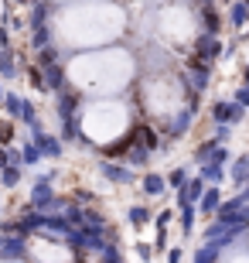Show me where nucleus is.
Wrapping results in <instances>:
<instances>
[{
  "instance_id": "nucleus-15",
  "label": "nucleus",
  "mask_w": 249,
  "mask_h": 263,
  "mask_svg": "<svg viewBox=\"0 0 249 263\" xmlns=\"http://www.w3.org/2000/svg\"><path fill=\"white\" fill-rule=\"evenodd\" d=\"M0 106L7 109V117H21V109H24V99H21V96H14V92H4Z\"/></svg>"
},
{
  "instance_id": "nucleus-10",
  "label": "nucleus",
  "mask_w": 249,
  "mask_h": 263,
  "mask_svg": "<svg viewBox=\"0 0 249 263\" xmlns=\"http://www.w3.org/2000/svg\"><path fill=\"white\" fill-rule=\"evenodd\" d=\"M201 192H205V178H188V185L181 188V205H198Z\"/></svg>"
},
{
  "instance_id": "nucleus-23",
  "label": "nucleus",
  "mask_w": 249,
  "mask_h": 263,
  "mask_svg": "<svg viewBox=\"0 0 249 263\" xmlns=\"http://www.w3.org/2000/svg\"><path fill=\"white\" fill-rule=\"evenodd\" d=\"M236 103H239V106H242V109H246V106H249V86H242V89H239V92H236Z\"/></svg>"
},
{
  "instance_id": "nucleus-28",
  "label": "nucleus",
  "mask_w": 249,
  "mask_h": 263,
  "mask_svg": "<svg viewBox=\"0 0 249 263\" xmlns=\"http://www.w3.org/2000/svg\"><path fill=\"white\" fill-rule=\"evenodd\" d=\"M246 28H249V21H246Z\"/></svg>"
},
{
  "instance_id": "nucleus-18",
  "label": "nucleus",
  "mask_w": 249,
  "mask_h": 263,
  "mask_svg": "<svg viewBox=\"0 0 249 263\" xmlns=\"http://www.w3.org/2000/svg\"><path fill=\"white\" fill-rule=\"evenodd\" d=\"M201 178H205V181H212V185H219V181H222V164L208 161V164L201 167Z\"/></svg>"
},
{
  "instance_id": "nucleus-21",
  "label": "nucleus",
  "mask_w": 249,
  "mask_h": 263,
  "mask_svg": "<svg viewBox=\"0 0 249 263\" xmlns=\"http://www.w3.org/2000/svg\"><path fill=\"white\" fill-rule=\"evenodd\" d=\"M21 157H24V164H38L41 161V151L34 144H24V151H21Z\"/></svg>"
},
{
  "instance_id": "nucleus-24",
  "label": "nucleus",
  "mask_w": 249,
  "mask_h": 263,
  "mask_svg": "<svg viewBox=\"0 0 249 263\" xmlns=\"http://www.w3.org/2000/svg\"><path fill=\"white\" fill-rule=\"evenodd\" d=\"M181 253H184V250H181V246H174V250H171V253H167V263H181Z\"/></svg>"
},
{
  "instance_id": "nucleus-19",
  "label": "nucleus",
  "mask_w": 249,
  "mask_h": 263,
  "mask_svg": "<svg viewBox=\"0 0 249 263\" xmlns=\"http://www.w3.org/2000/svg\"><path fill=\"white\" fill-rule=\"evenodd\" d=\"M167 185H174L178 192H181V188L188 185V167H174V171H171V178H167Z\"/></svg>"
},
{
  "instance_id": "nucleus-26",
  "label": "nucleus",
  "mask_w": 249,
  "mask_h": 263,
  "mask_svg": "<svg viewBox=\"0 0 249 263\" xmlns=\"http://www.w3.org/2000/svg\"><path fill=\"white\" fill-rule=\"evenodd\" d=\"M0 99H4V86H0Z\"/></svg>"
},
{
  "instance_id": "nucleus-3",
  "label": "nucleus",
  "mask_w": 249,
  "mask_h": 263,
  "mask_svg": "<svg viewBox=\"0 0 249 263\" xmlns=\"http://www.w3.org/2000/svg\"><path fill=\"white\" fill-rule=\"evenodd\" d=\"M130 106L123 99H92L89 106L79 109V134L92 140L96 147H113L116 140H123V134L130 130Z\"/></svg>"
},
{
  "instance_id": "nucleus-11",
  "label": "nucleus",
  "mask_w": 249,
  "mask_h": 263,
  "mask_svg": "<svg viewBox=\"0 0 249 263\" xmlns=\"http://www.w3.org/2000/svg\"><path fill=\"white\" fill-rule=\"evenodd\" d=\"M219 205H222V192L215 185L212 188H205L201 192V198H198V212H205V215H212V212H219Z\"/></svg>"
},
{
  "instance_id": "nucleus-17",
  "label": "nucleus",
  "mask_w": 249,
  "mask_h": 263,
  "mask_svg": "<svg viewBox=\"0 0 249 263\" xmlns=\"http://www.w3.org/2000/svg\"><path fill=\"white\" fill-rule=\"evenodd\" d=\"M17 65H14V51L10 48H0V76H14Z\"/></svg>"
},
{
  "instance_id": "nucleus-8",
  "label": "nucleus",
  "mask_w": 249,
  "mask_h": 263,
  "mask_svg": "<svg viewBox=\"0 0 249 263\" xmlns=\"http://www.w3.org/2000/svg\"><path fill=\"white\" fill-rule=\"evenodd\" d=\"M212 113H215V123H225V127H232V123L242 120V106L236 103V99H232V103H215Z\"/></svg>"
},
{
  "instance_id": "nucleus-25",
  "label": "nucleus",
  "mask_w": 249,
  "mask_h": 263,
  "mask_svg": "<svg viewBox=\"0 0 249 263\" xmlns=\"http://www.w3.org/2000/svg\"><path fill=\"white\" fill-rule=\"evenodd\" d=\"M0 263H24V260H17V256H7V260H0Z\"/></svg>"
},
{
  "instance_id": "nucleus-20",
  "label": "nucleus",
  "mask_w": 249,
  "mask_h": 263,
  "mask_svg": "<svg viewBox=\"0 0 249 263\" xmlns=\"http://www.w3.org/2000/svg\"><path fill=\"white\" fill-rule=\"evenodd\" d=\"M246 175H249V154H242L239 161H236V167H232V178H236V181H246Z\"/></svg>"
},
{
  "instance_id": "nucleus-29",
  "label": "nucleus",
  "mask_w": 249,
  "mask_h": 263,
  "mask_svg": "<svg viewBox=\"0 0 249 263\" xmlns=\"http://www.w3.org/2000/svg\"><path fill=\"white\" fill-rule=\"evenodd\" d=\"M246 4H249V0H246Z\"/></svg>"
},
{
  "instance_id": "nucleus-14",
  "label": "nucleus",
  "mask_w": 249,
  "mask_h": 263,
  "mask_svg": "<svg viewBox=\"0 0 249 263\" xmlns=\"http://www.w3.org/2000/svg\"><path fill=\"white\" fill-rule=\"evenodd\" d=\"M140 185H144V195H161L164 188H167V181H164L161 175H144Z\"/></svg>"
},
{
  "instance_id": "nucleus-4",
  "label": "nucleus",
  "mask_w": 249,
  "mask_h": 263,
  "mask_svg": "<svg viewBox=\"0 0 249 263\" xmlns=\"http://www.w3.org/2000/svg\"><path fill=\"white\" fill-rule=\"evenodd\" d=\"M188 82H181V79H171V72H157V76H150L144 82V89H140V96H144V106L150 109L157 120H171L178 117L184 106V96H188Z\"/></svg>"
},
{
  "instance_id": "nucleus-22",
  "label": "nucleus",
  "mask_w": 249,
  "mask_h": 263,
  "mask_svg": "<svg viewBox=\"0 0 249 263\" xmlns=\"http://www.w3.org/2000/svg\"><path fill=\"white\" fill-rule=\"evenodd\" d=\"M147 219H150V212H147L144 205H133V209H130V222L133 226H144Z\"/></svg>"
},
{
  "instance_id": "nucleus-13",
  "label": "nucleus",
  "mask_w": 249,
  "mask_h": 263,
  "mask_svg": "<svg viewBox=\"0 0 249 263\" xmlns=\"http://www.w3.org/2000/svg\"><path fill=\"white\" fill-rule=\"evenodd\" d=\"M215 263H249V250H242V246H229V250H222V253L215 256Z\"/></svg>"
},
{
  "instance_id": "nucleus-9",
  "label": "nucleus",
  "mask_w": 249,
  "mask_h": 263,
  "mask_svg": "<svg viewBox=\"0 0 249 263\" xmlns=\"http://www.w3.org/2000/svg\"><path fill=\"white\" fill-rule=\"evenodd\" d=\"M34 147L41 151V157H58L62 154V140L51 134H41L38 127H34Z\"/></svg>"
},
{
  "instance_id": "nucleus-27",
  "label": "nucleus",
  "mask_w": 249,
  "mask_h": 263,
  "mask_svg": "<svg viewBox=\"0 0 249 263\" xmlns=\"http://www.w3.org/2000/svg\"><path fill=\"white\" fill-rule=\"evenodd\" d=\"M246 250H249V239H246Z\"/></svg>"
},
{
  "instance_id": "nucleus-6",
  "label": "nucleus",
  "mask_w": 249,
  "mask_h": 263,
  "mask_svg": "<svg viewBox=\"0 0 249 263\" xmlns=\"http://www.w3.org/2000/svg\"><path fill=\"white\" fill-rule=\"evenodd\" d=\"M24 250H28L31 263H68L72 260L68 246L62 239H55V236H34V239L24 243Z\"/></svg>"
},
{
  "instance_id": "nucleus-1",
  "label": "nucleus",
  "mask_w": 249,
  "mask_h": 263,
  "mask_svg": "<svg viewBox=\"0 0 249 263\" xmlns=\"http://www.w3.org/2000/svg\"><path fill=\"white\" fill-rule=\"evenodd\" d=\"M137 76L133 55L126 48H96L89 55H75L65 65V79L82 96H116L123 92Z\"/></svg>"
},
{
  "instance_id": "nucleus-12",
  "label": "nucleus",
  "mask_w": 249,
  "mask_h": 263,
  "mask_svg": "<svg viewBox=\"0 0 249 263\" xmlns=\"http://www.w3.org/2000/svg\"><path fill=\"white\" fill-rule=\"evenodd\" d=\"M229 21H232V28H246V21H249V4L246 0L229 4Z\"/></svg>"
},
{
  "instance_id": "nucleus-7",
  "label": "nucleus",
  "mask_w": 249,
  "mask_h": 263,
  "mask_svg": "<svg viewBox=\"0 0 249 263\" xmlns=\"http://www.w3.org/2000/svg\"><path fill=\"white\" fill-rule=\"evenodd\" d=\"M99 171H103L106 181H116V185H133V181H137V175H133V171H130L126 164H113V161H103V164H99Z\"/></svg>"
},
{
  "instance_id": "nucleus-2",
  "label": "nucleus",
  "mask_w": 249,
  "mask_h": 263,
  "mask_svg": "<svg viewBox=\"0 0 249 263\" xmlns=\"http://www.w3.org/2000/svg\"><path fill=\"white\" fill-rule=\"evenodd\" d=\"M55 38L58 45L68 48H99L109 45L113 38H123L126 31V14L120 4H79V7L58 10L55 7Z\"/></svg>"
},
{
  "instance_id": "nucleus-5",
  "label": "nucleus",
  "mask_w": 249,
  "mask_h": 263,
  "mask_svg": "<svg viewBox=\"0 0 249 263\" xmlns=\"http://www.w3.org/2000/svg\"><path fill=\"white\" fill-rule=\"evenodd\" d=\"M157 34H161L167 45H184L198 34V14L188 10V4H174V7L161 10V21H157Z\"/></svg>"
},
{
  "instance_id": "nucleus-16",
  "label": "nucleus",
  "mask_w": 249,
  "mask_h": 263,
  "mask_svg": "<svg viewBox=\"0 0 249 263\" xmlns=\"http://www.w3.org/2000/svg\"><path fill=\"white\" fill-rule=\"evenodd\" d=\"M17 181H21V167H17V164L0 167V185H4V188H14Z\"/></svg>"
}]
</instances>
